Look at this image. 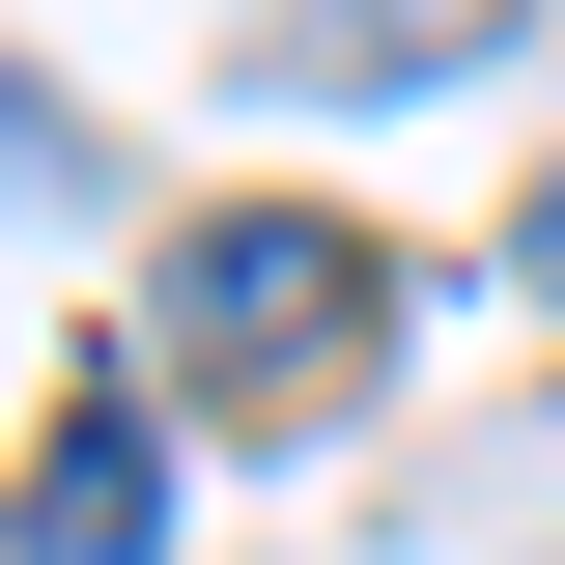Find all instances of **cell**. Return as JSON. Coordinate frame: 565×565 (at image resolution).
Returning a JSON list of instances; mask_svg holds the SVG:
<instances>
[{"instance_id":"obj_1","label":"cell","mask_w":565,"mask_h":565,"mask_svg":"<svg viewBox=\"0 0 565 565\" xmlns=\"http://www.w3.org/2000/svg\"><path fill=\"white\" fill-rule=\"evenodd\" d=\"M396 340V255H367L340 199H199L170 226V396H282V367Z\"/></svg>"},{"instance_id":"obj_4","label":"cell","mask_w":565,"mask_h":565,"mask_svg":"<svg viewBox=\"0 0 565 565\" xmlns=\"http://www.w3.org/2000/svg\"><path fill=\"white\" fill-rule=\"evenodd\" d=\"M0 199H85V114H57L29 57H0Z\"/></svg>"},{"instance_id":"obj_6","label":"cell","mask_w":565,"mask_h":565,"mask_svg":"<svg viewBox=\"0 0 565 565\" xmlns=\"http://www.w3.org/2000/svg\"><path fill=\"white\" fill-rule=\"evenodd\" d=\"M0 565H29V537H0Z\"/></svg>"},{"instance_id":"obj_3","label":"cell","mask_w":565,"mask_h":565,"mask_svg":"<svg viewBox=\"0 0 565 565\" xmlns=\"http://www.w3.org/2000/svg\"><path fill=\"white\" fill-rule=\"evenodd\" d=\"M29 565H170V424H141V367H57V424H29V509H0Z\"/></svg>"},{"instance_id":"obj_5","label":"cell","mask_w":565,"mask_h":565,"mask_svg":"<svg viewBox=\"0 0 565 565\" xmlns=\"http://www.w3.org/2000/svg\"><path fill=\"white\" fill-rule=\"evenodd\" d=\"M509 282H565V199H509Z\"/></svg>"},{"instance_id":"obj_2","label":"cell","mask_w":565,"mask_h":565,"mask_svg":"<svg viewBox=\"0 0 565 565\" xmlns=\"http://www.w3.org/2000/svg\"><path fill=\"white\" fill-rule=\"evenodd\" d=\"M537 0H226V85H282V114H367V85H481Z\"/></svg>"}]
</instances>
